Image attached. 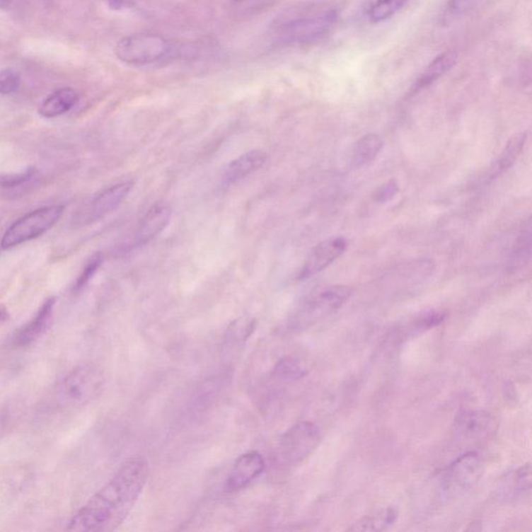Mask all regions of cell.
<instances>
[{"instance_id": "cell-21", "label": "cell", "mask_w": 532, "mask_h": 532, "mask_svg": "<svg viewBox=\"0 0 532 532\" xmlns=\"http://www.w3.org/2000/svg\"><path fill=\"white\" fill-rule=\"evenodd\" d=\"M531 224L528 219L526 225H524L523 229L521 230L515 245L511 250L509 261V265L511 270H516L528 265L531 257Z\"/></svg>"}, {"instance_id": "cell-26", "label": "cell", "mask_w": 532, "mask_h": 532, "mask_svg": "<svg viewBox=\"0 0 532 532\" xmlns=\"http://www.w3.org/2000/svg\"><path fill=\"white\" fill-rule=\"evenodd\" d=\"M487 1L489 0H449L445 13L449 18L465 16L482 8Z\"/></svg>"}, {"instance_id": "cell-2", "label": "cell", "mask_w": 532, "mask_h": 532, "mask_svg": "<svg viewBox=\"0 0 532 532\" xmlns=\"http://www.w3.org/2000/svg\"><path fill=\"white\" fill-rule=\"evenodd\" d=\"M352 296L345 285H330L313 290L303 299L286 323L289 331H301L340 309Z\"/></svg>"}, {"instance_id": "cell-29", "label": "cell", "mask_w": 532, "mask_h": 532, "mask_svg": "<svg viewBox=\"0 0 532 532\" xmlns=\"http://www.w3.org/2000/svg\"><path fill=\"white\" fill-rule=\"evenodd\" d=\"M21 83L19 72L8 68L0 71V95H11L17 92Z\"/></svg>"}, {"instance_id": "cell-18", "label": "cell", "mask_w": 532, "mask_h": 532, "mask_svg": "<svg viewBox=\"0 0 532 532\" xmlns=\"http://www.w3.org/2000/svg\"><path fill=\"white\" fill-rule=\"evenodd\" d=\"M79 94L71 88H64L50 94L39 108V114L42 117H57L66 114L79 101Z\"/></svg>"}, {"instance_id": "cell-8", "label": "cell", "mask_w": 532, "mask_h": 532, "mask_svg": "<svg viewBox=\"0 0 532 532\" xmlns=\"http://www.w3.org/2000/svg\"><path fill=\"white\" fill-rule=\"evenodd\" d=\"M482 476V463L478 453L467 452L458 456L447 469L444 478L445 491L450 494L466 491L473 487Z\"/></svg>"}, {"instance_id": "cell-31", "label": "cell", "mask_w": 532, "mask_h": 532, "mask_svg": "<svg viewBox=\"0 0 532 532\" xmlns=\"http://www.w3.org/2000/svg\"><path fill=\"white\" fill-rule=\"evenodd\" d=\"M399 192V186L395 180H390L378 188L374 192V201L383 204L394 198Z\"/></svg>"}, {"instance_id": "cell-22", "label": "cell", "mask_w": 532, "mask_h": 532, "mask_svg": "<svg viewBox=\"0 0 532 532\" xmlns=\"http://www.w3.org/2000/svg\"><path fill=\"white\" fill-rule=\"evenodd\" d=\"M531 487V465H523L522 467L514 471L511 475L505 478L500 487V492L505 497H516V496L528 492Z\"/></svg>"}, {"instance_id": "cell-24", "label": "cell", "mask_w": 532, "mask_h": 532, "mask_svg": "<svg viewBox=\"0 0 532 532\" xmlns=\"http://www.w3.org/2000/svg\"><path fill=\"white\" fill-rule=\"evenodd\" d=\"M410 0H376L369 11V19L372 23H380L393 17L401 8H405Z\"/></svg>"}, {"instance_id": "cell-4", "label": "cell", "mask_w": 532, "mask_h": 532, "mask_svg": "<svg viewBox=\"0 0 532 532\" xmlns=\"http://www.w3.org/2000/svg\"><path fill=\"white\" fill-rule=\"evenodd\" d=\"M104 382L103 372L97 366H77L59 383L57 398L62 405L81 407L98 398Z\"/></svg>"}, {"instance_id": "cell-9", "label": "cell", "mask_w": 532, "mask_h": 532, "mask_svg": "<svg viewBox=\"0 0 532 532\" xmlns=\"http://www.w3.org/2000/svg\"><path fill=\"white\" fill-rule=\"evenodd\" d=\"M347 248V239L331 237L319 243L308 255L303 267L299 270V280H307L325 270L339 258Z\"/></svg>"}, {"instance_id": "cell-5", "label": "cell", "mask_w": 532, "mask_h": 532, "mask_svg": "<svg viewBox=\"0 0 532 532\" xmlns=\"http://www.w3.org/2000/svg\"><path fill=\"white\" fill-rule=\"evenodd\" d=\"M64 212L65 206L53 205L39 208L25 214L8 228L0 241V248L2 250L12 249L37 238L59 223Z\"/></svg>"}, {"instance_id": "cell-3", "label": "cell", "mask_w": 532, "mask_h": 532, "mask_svg": "<svg viewBox=\"0 0 532 532\" xmlns=\"http://www.w3.org/2000/svg\"><path fill=\"white\" fill-rule=\"evenodd\" d=\"M337 17L334 10L314 16L285 15L272 23V33L277 42L286 45L311 43L331 30Z\"/></svg>"}, {"instance_id": "cell-11", "label": "cell", "mask_w": 532, "mask_h": 532, "mask_svg": "<svg viewBox=\"0 0 532 532\" xmlns=\"http://www.w3.org/2000/svg\"><path fill=\"white\" fill-rule=\"evenodd\" d=\"M170 206L163 202L155 203L139 221L133 235V245L143 247L154 241L170 223Z\"/></svg>"}, {"instance_id": "cell-7", "label": "cell", "mask_w": 532, "mask_h": 532, "mask_svg": "<svg viewBox=\"0 0 532 532\" xmlns=\"http://www.w3.org/2000/svg\"><path fill=\"white\" fill-rule=\"evenodd\" d=\"M320 431L313 422L301 421L290 427L281 438L278 461L284 466H296L310 456L320 442Z\"/></svg>"}, {"instance_id": "cell-27", "label": "cell", "mask_w": 532, "mask_h": 532, "mask_svg": "<svg viewBox=\"0 0 532 532\" xmlns=\"http://www.w3.org/2000/svg\"><path fill=\"white\" fill-rule=\"evenodd\" d=\"M102 262H103V256H102L101 253H95V254H93L88 259V261H86V265L83 266V270H81V274H79L76 282L74 284V287H73L74 292L81 291V290H83L88 285V282L92 280L93 277L95 276V274L98 272Z\"/></svg>"}, {"instance_id": "cell-17", "label": "cell", "mask_w": 532, "mask_h": 532, "mask_svg": "<svg viewBox=\"0 0 532 532\" xmlns=\"http://www.w3.org/2000/svg\"><path fill=\"white\" fill-rule=\"evenodd\" d=\"M456 62H458V54L456 51L452 50L445 51L434 57L412 86V94H417L436 83L443 75L446 74L453 68Z\"/></svg>"}, {"instance_id": "cell-23", "label": "cell", "mask_w": 532, "mask_h": 532, "mask_svg": "<svg viewBox=\"0 0 532 532\" xmlns=\"http://www.w3.org/2000/svg\"><path fill=\"white\" fill-rule=\"evenodd\" d=\"M308 374L305 365L292 357H285L274 365L272 374L284 382H294L301 380Z\"/></svg>"}, {"instance_id": "cell-34", "label": "cell", "mask_w": 532, "mask_h": 532, "mask_svg": "<svg viewBox=\"0 0 532 532\" xmlns=\"http://www.w3.org/2000/svg\"><path fill=\"white\" fill-rule=\"evenodd\" d=\"M13 0H0V8H6L12 4Z\"/></svg>"}, {"instance_id": "cell-16", "label": "cell", "mask_w": 532, "mask_h": 532, "mask_svg": "<svg viewBox=\"0 0 532 532\" xmlns=\"http://www.w3.org/2000/svg\"><path fill=\"white\" fill-rule=\"evenodd\" d=\"M526 141V132L518 133V134L511 137V139L505 145L504 149L501 151L496 161L485 172V177L482 179L483 183L485 184L493 183L499 177L502 176L505 172H507L516 163L518 157L520 156Z\"/></svg>"}, {"instance_id": "cell-15", "label": "cell", "mask_w": 532, "mask_h": 532, "mask_svg": "<svg viewBox=\"0 0 532 532\" xmlns=\"http://www.w3.org/2000/svg\"><path fill=\"white\" fill-rule=\"evenodd\" d=\"M57 299L50 298L42 303L32 320L28 321L16 335L15 342L19 347H28L41 338L48 328L50 327L52 320L53 312H54Z\"/></svg>"}, {"instance_id": "cell-28", "label": "cell", "mask_w": 532, "mask_h": 532, "mask_svg": "<svg viewBox=\"0 0 532 532\" xmlns=\"http://www.w3.org/2000/svg\"><path fill=\"white\" fill-rule=\"evenodd\" d=\"M37 174V168H28L18 174L0 175V187L6 188V190L19 187L32 181Z\"/></svg>"}, {"instance_id": "cell-33", "label": "cell", "mask_w": 532, "mask_h": 532, "mask_svg": "<svg viewBox=\"0 0 532 532\" xmlns=\"http://www.w3.org/2000/svg\"><path fill=\"white\" fill-rule=\"evenodd\" d=\"M8 318V311H6V308L2 307V306H0V323H2V321L6 320V319Z\"/></svg>"}, {"instance_id": "cell-10", "label": "cell", "mask_w": 532, "mask_h": 532, "mask_svg": "<svg viewBox=\"0 0 532 532\" xmlns=\"http://www.w3.org/2000/svg\"><path fill=\"white\" fill-rule=\"evenodd\" d=\"M265 462L257 451H250L237 458L225 482L227 492L245 489L265 471Z\"/></svg>"}, {"instance_id": "cell-1", "label": "cell", "mask_w": 532, "mask_h": 532, "mask_svg": "<svg viewBox=\"0 0 532 532\" xmlns=\"http://www.w3.org/2000/svg\"><path fill=\"white\" fill-rule=\"evenodd\" d=\"M149 476L141 456L129 458L86 504L73 516L70 531L108 532L119 528L130 515Z\"/></svg>"}, {"instance_id": "cell-25", "label": "cell", "mask_w": 532, "mask_h": 532, "mask_svg": "<svg viewBox=\"0 0 532 532\" xmlns=\"http://www.w3.org/2000/svg\"><path fill=\"white\" fill-rule=\"evenodd\" d=\"M256 328V320L250 317H241L228 328L226 337L229 343L245 342Z\"/></svg>"}, {"instance_id": "cell-20", "label": "cell", "mask_w": 532, "mask_h": 532, "mask_svg": "<svg viewBox=\"0 0 532 532\" xmlns=\"http://www.w3.org/2000/svg\"><path fill=\"white\" fill-rule=\"evenodd\" d=\"M395 507H386L374 515L363 516L349 527L350 531H383L391 527L398 520Z\"/></svg>"}, {"instance_id": "cell-12", "label": "cell", "mask_w": 532, "mask_h": 532, "mask_svg": "<svg viewBox=\"0 0 532 532\" xmlns=\"http://www.w3.org/2000/svg\"><path fill=\"white\" fill-rule=\"evenodd\" d=\"M495 429V419L485 411L462 412L454 421V432L469 440H482Z\"/></svg>"}, {"instance_id": "cell-32", "label": "cell", "mask_w": 532, "mask_h": 532, "mask_svg": "<svg viewBox=\"0 0 532 532\" xmlns=\"http://www.w3.org/2000/svg\"><path fill=\"white\" fill-rule=\"evenodd\" d=\"M112 10H123L133 6V0H104Z\"/></svg>"}, {"instance_id": "cell-14", "label": "cell", "mask_w": 532, "mask_h": 532, "mask_svg": "<svg viewBox=\"0 0 532 532\" xmlns=\"http://www.w3.org/2000/svg\"><path fill=\"white\" fill-rule=\"evenodd\" d=\"M267 154L262 150H252L235 158L224 168L221 185L229 187L262 168L267 161Z\"/></svg>"}, {"instance_id": "cell-19", "label": "cell", "mask_w": 532, "mask_h": 532, "mask_svg": "<svg viewBox=\"0 0 532 532\" xmlns=\"http://www.w3.org/2000/svg\"><path fill=\"white\" fill-rule=\"evenodd\" d=\"M383 148V141L376 133L363 135L352 147L349 163L352 168H360L372 163Z\"/></svg>"}, {"instance_id": "cell-6", "label": "cell", "mask_w": 532, "mask_h": 532, "mask_svg": "<svg viewBox=\"0 0 532 532\" xmlns=\"http://www.w3.org/2000/svg\"><path fill=\"white\" fill-rule=\"evenodd\" d=\"M170 47L165 37L152 33H137L123 37L117 44L116 55L128 65H148L165 57Z\"/></svg>"}, {"instance_id": "cell-13", "label": "cell", "mask_w": 532, "mask_h": 532, "mask_svg": "<svg viewBox=\"0 0 532 532\" xmlns=\"http://www.w3.org/2000/svg\"><path fill=\"white\" fill-rule=\"evenodd\" d=\"M134 181L124 180L102 190L91 202L88 221H97L116 210L132 192Z\"/></svg>"}, {"instance_id": "cell-30", "label": "cell", "mask_w": 532, "mask_h": 532, "mask_svg": "<svg viewBox=\"0 0 532 532\" xmlns=\"http://www.w3.org/2000/svg\"><path fill=\"white\" fill-rule=\"evenodd\" d=\"M445 316H446L443 312H424V313L417 317L415 323H414V327L418 331H427V330L432 329V328L436 327V325L442 323L445 319Z\"/></svg>"}]
</instances>
